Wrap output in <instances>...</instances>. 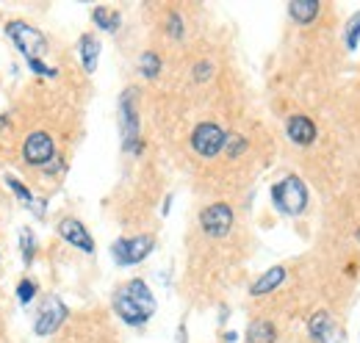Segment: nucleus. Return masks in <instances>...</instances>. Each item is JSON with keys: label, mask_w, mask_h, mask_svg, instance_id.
I'll return each mask as SVG.
<instances>
[{"label": "nucleus", "mask_w": 360, "mask_h": 343, "mask_svg": "<svg viewBox=\"0 0 360 343\" xmlns=\"http://www.w3.org/2000/svg\"><path fill=\"white\" fill-rule=\"evenodd\" d=\"M271 202L280 214L285 216H300L305 214L308 208V186L297 177V174H288L283 177L280 183H274L271 188Z\"/></svg>", "instance_id": "1"}, {"label": "nucleus", "mask_w": 360, "mask_h": 343, "mask_svg": "<svg viewBox=\"0 0 360 343\" xmlns=\"http://www.w3.org/2000/svg\"><path fill=\"white\" fill-rule=\"evenodd\" d=\"M6 37L14 42V47L28 58V61H42V56L47 53V39L45 34L22 20H14L6 25Z\"/></svg>", "instance_id": "2"}, {"label": "nucleus", "mask_w": 360, "mask_h": 343, "mask_svg": "<svg viewBox=\"0 0 360 343\" xmlns=\"http://www.w3.org/2000/svg\"><path fill=\"white\" fill-rule=\"evenodd\" d=\"M120 125H122L125 153L139 155L141 153V138H139V114H136V89H128L120 100Z\"/></svg>", "instance_id": "3"}, {"label": "nucleus", "mask_w": 360, "mask_h": 343, "mask_svg": "<svg viewBox=\"0 0 360 343\" xmlns=\"http://www.w3.org/2000/svg\"><path fill=\"white\" fill-rule=\"evenodd\" d=\"M227 133L217 122H200L191 133V147L202 158H217L225 150Z\"/></svg>", "instance_id": "4"}, {"label": "nucleus", "mask_w": 360, "mask_h": 343, "mask_svg": "<svg viewBox=\"0 0 360 343\" xmlns=\"http://www.w3.org/2000/svg\"><path fill=\"white\" fill-rule=\"evenodd\" d=\"M155 250V238L153 235H134V238H120L111 247V255L120 266H136Z\"/></svg>", "instance_id": "5"}, {"label": "nucleus", "mask_w": 360, "mask_h": 343, "mask_svg": "<svg viewBox=\"0 0 360 343\" xmlns=\"http://www.w3.org/2000/svg\"><path fill=\"white\" fill-rule=\"evenodd\" d=\"M22 158H25V164L45 169L47 164L56 158V144H53L50 133H45V130L28 133L25 141H22Z\"/></svg>", "instance_id": "6"}, {"label": "nucleus", "mask_w": 360, "mask_h": 343, "mask_svg": "<svg viewBox=\"0 0 360 343\" xmlns=\"http://www.w3.org/2000/svg\"><path fill=\"white\" fill-rule=\"evenodd\" d=\"M67 318V304L58 299V297H45L42 304H39V313H37V321H34V330L37 335H53L61 321Z\"/></svg>", "instance_id": "7"}, {"label": "nucleus", "mask_w": 360, "mask_h": 343, "mask_svg": "<svg viewBox=\"0 0 360 343\" xmlns=\"http://www.w3.org/2000/svg\"><path fill=\"white\" fill-rule=\"evenodd\" d=\"M200 227L211 235V238H222L233 227V208L225 202H214L200 214Z\"/></svg>", "instance_id": "8"}, {"label": "nucleus", "mask_w": 360, "mask_h": 343, "mask_svg": "<svg viewBox=\"0 0 360 343\" xmlns=\"http://www.w3.org/2000/svg\"><path fill=\"white\" fill-rule=\"evenodd\" d=\"M58 235L64 238V241H70L72 247H78L81 252H94V241H91L89 230L78 221V219H61L58 221Z\"/></svg>", "instance_id": "9"}, {"label": "nucleus", "mask_w": 360, "mask_h": 343, "mask_svg": "<svg viewBox=\"0 0 360 343\" xmlns=\"http://www.w3.org/2000/svg\"><path fill=\"white\" fill-rule=\"evenodd\" d=\"M120 291L134 302L136 307H139L147 318H153V313H155V297H153V291L147 288V283H144V280H139V277H136V280H131L128 285H122Z\"/></svg>", "instance_id": "10"}, {"label": "nucleus", "mask_w": 360, "mask_h": 343, "mask_svg": "<svg viewBox=\"0 0 360 343\" xmlns=\"http://www.w3.org/2000/svg\"><path fill=\"white\" fill-rule=\"evenodd\" d=\"M285 133H288V138H291L294 144H300V147H308V144L316 141L314 119H308L305 114H294V117L288 119V125H285Z\"/></svg>", "instance_id": "11"}, {"label": "nucleus", "mask_w": 360, "mask_h": 343, "mask_svg": "<svg viewBox=\"0 0 360 343\" xmlns=\"http://www.w3.org/2000/svg\"><path fill=\"white\" fill-rule=\"evenodd\" d=\"M283 280H285V268H283V266H271V268H266V271L252 283L250 294H252V297L271 294V291H277V288L283 285Z\"/></svg>", "instance_id": "12"}, {"label": "nucleus", "mask_w": 360, "mask_h": 343, "mask_svg": "<svg viewBox=\"0 0 360 343\" xmlns=\"http://www.w3.org/2000/svg\"><path fill=\"white\" fill-rule=\"evenodd\" d=\"M114 310H117V313H120V318H122L125 324H131V327H141V324H147V321H150V318H147V316H144V313H141V310H139V307H136L134 302L128 299L122 291H117V294H114Z\"/></svg>", "instance_id": "13"}, {"label": "nucleus", "mask_w": 360, "mask_h": 343, "mask_svg": "<svg viewBox=\"0 0 360 343\" xmlns=\"http://www.w3.org/2000/svg\"><path fill=\"white\" fill-rule=\"evenodd\" d=\"M78 53H81V61H84V70L86 72H94L97 70V58H100V42L94 34H84L78 39Z\"/></svg>", "instance_id": "14"}, {"label": "nucleus", "mask_w": 360, "mask_h": 343, "mask_svg": "<svg viewBox=\"0 0 360 343\" xmlns=\"http://www.w3.org/2000/svg\"><path fill=\"white\" fill-rule=\"evenodd\" d=\"M288 14H291L294 22L308 25V22H314L316 14H319V0H291L288 3Z\"/></svg>", "instance_id": "15"}, {"label": "nucleus", "mask_w": 360, "mask_h": 343, "mask_svg": "<svg viewBox=\"0 0 360 343\" xmlns=\"http://www.w3.org/2000/svg\"><path fill=\"white\" fill-rule=\"evenodd\" d=\"M277 341V327L266 321V318H258L247 327V343H274Z\"/></svg>", "instance_id": "16"}, {"label": "nucleus", "mask_w": 360, "mask_h": 343, "mask_svg": "<svg viewBox=\"0 0 360 343\" xmlns=\"http://www.w3.org/2000/svg\"><path fill=\"white\" fill-rule=\"evenodd\" d=\"M308 332H311L314 341L324 343L330 338V332H333V316L327 310H316L314 316H311V321H308Z\"/></svg>", "instance_id": "17"}, {"label": "nucleus", "mask_w": 360, "mask_h": 343, "mask_svg": "<svg viewBox=\"0 0 360 343\" xmlns=\"http://www.w3.org/2000/svg\"><path fill=\"white\" fill-rule=\"evenodd\" d=\"M91 20L103 28V31H108V34H114L117 28H120V22H122V17H120V11H114V8H105V6H97L94 11H91Z\"/></svg>", "instance_id": "18"}, {"label": "nucleus", "mask_w": 360, "mask_h": 343, "mask_svg": "<svg viewBox=\"0 0 360 343\" xmlns=\"http://www.w3.org/2000/svg\"><path fill=\"white\" fill-rule=\"evenodd\" d=\"M139 70H141L144 78H155V75L161 72V58H158V53H141Z\"/></svg>", "instance_id": "19"}, {"label": "nucleus", "mask_w": 360, "mask_h": 343, "mask_svg": "<svg viewBox=\"0 0 360 343\" xmlns=\"http://www.w3.org/2000/svg\"><path fill=\"white\" fill-rule=\"evenodd\" d=\"M20 250H22L25 266H31V260H34V255H37V238H34L31 230H22V233H20Z\"/></svg>", "instance_id": "20"}, {"label": "nucleus", "mask_w": 360, "mask_h": 343, "mask_svg": "<svg viewBox=\"0 0 360 343\" xmlns=\"http://www.w3.org/2000/svg\"><path fill=\"white\" fill-rule=\"evenodd\" d=\"M6 186H8V188H11V191H14V194H17V197H20V200L28 205V208L37 202V200H34V194H31V191H28V188H25V186L17 180V177H11V174H8V177H6Z\"/></svg>", "instance_id": "21"}, {"label": "nucleus", "mask_w": 360, "mask_h": 343, "mask_svg": "<svg viewBox=\"0 0 360 343\" xmlns=\"http://www.w3.org/2000/svg\"><path fill=\"white\" fill-rule=\"evenodd\" d=\"M358 42H360V11H355L352 20H349V25H347V47L349 50H358Z\"/></svg>", "instance_id": "22"}, {"label": "nucleus", "mask_w": 360, "mask_h": 343, "mask_svg": "<svg viewBox=\"0 0 360 343\" xmlns=\"http://www.w3.org/2000/svg\"><path fill=\"white\" fill-rule=\"evenodd\" d=\"M227 155L230 158H238L244 150H247V138L244 136H236V133H227Z\"/></svg>", "instance_id": "23"}, {"label": "nucleus", "mask_w": 360, "mask_h": 343, "mask_svg": "<svg viewBox=\"0 0 360 343\" xmlns=\"http://www.w3.org/2000/svg\"><path fill=\"white\" fill-rule=\"evenodd\" d=\"M17 297H20L22 304H28V302L37 297V283H34V280H22V283L17 285Z\"/></svg>", "instance_id": "24"}, {"label": "nucleus", "mask_w": 360, "mask_h": 343, "mask_svg": "<svg viewBox=\"0 0 360 343\" xmlns=\"http://www.w3.org/2000/svg\"><path fill=\"white\" fill-rule=\"evenodd\" d=\"M211 75H214V64H211V61H200V64L194 67V78H197V81H208Z\"/></svg>", "instance_id": "25"}, {"label": "nucleus", "mask_w": 360, "mask_h": 343, "mask_svg": "<svg viewBox=\"0 0 360 343\" xmlns=\"http://www.w3.org/2000/svg\"><path fill=\"white\" fill-rule=\"evenodd\" d=\"M167 31H169V37H175V39L183 37V20H180V14H169V25H167Z\"/></svg>", "instance_id": "26"}]
</instances>
